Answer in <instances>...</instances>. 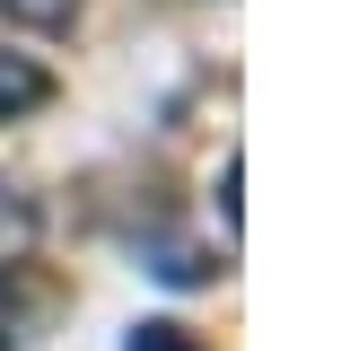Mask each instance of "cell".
I'll return each instance as SVG.
<instances>
[{
  "mask_svg": "<svg viewBox=\"0 0 359 351\" xmlns=\"http://www.w3.org/2000/svg\"><path fill=\"white\" fill-rule=\"evenodd\" d=\"M44 97H53V70L27 62V53H0V123L27 114V105H44Z\"/></svg>",
  "mask_w": 359,
  "mask_h": 351,
  "instance_id": "6da1fadb",
  "label": "cell"
},
{
  "mask_svg": "<svg viewBox=\"0 0 359 351\" xmlns=\"http://www.w3.org/2000/svg\"><path fill=\"white\" fill-rule=\"evenodd\" d=\"M132 351H202L184 325H132Z\"/></svg>",
  "mask_w": 359,
  "mask_h": 351,
  "instance_id": "7a4b0ae2",
  "label": "cell"
},
{
  "mask_svg": "<svg viewBox=\"0 0 359 351\" xmlns=\"http://www.w3.org/2000/svg\"><path fill=\"white\" fill-rule=\"evenodd\" d=\"M0 9H9V18H27V27H62L79 0H0Z\"/></svg>",
  "mask_w": 359,
  "mask_h": 351,
  "instance_id": "3957f363",
  "label": "cell"
},
{
  "mask_svg": "<svg viewBox=\"0 0 359 351\" xmlns=\"http://www.w3.org/2000/svg\"><path fill=\"white\" fill-rule=\"evenodd\" d=\"M0 228H9V202H0Z\"/></svg>",
  "mask_w": 359,
  "mask_h": 351,
  "instance_id": "277c9868",
  "label": "cell"
}]
</instances>
